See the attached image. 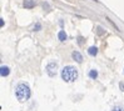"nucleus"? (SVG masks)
Instances as JSON below:
<instances>
[{
    "instance_id": "6e6552de",
    "label": "nucleus",
    "mask_w": 124,
    "mask_h": 111,
    "mask_svg": "<svg viewBox=\"0 0 124 111\" xmlns=\"http://www.w3.org/2000/svg\"><path fill=\"white\" fill-rule=\"evenodd\" d=\"M58 38H59V40L63 42V41L67 40L68 36H67V34H65V31H64V30H60V31H59V34H58Z\"/></svg>"
},
{
    "instance_id": "39448f33",
    "label": "nucleus",
    "mask_w": 124,
    "mask_h": 111,
    "mask_svg": "<svg viewBox=\"0 0 124 111\" xmlns=\"http://www.w3.org/2000/svg\"><path fill=\"white\" fill-rule=\"evenodd\" d=\"M34 6H35L34 0H24V8L25 9H33Z\"/></svg>"
},
{
    "instance_id": "7ed1b4c3",
    "label": "nucleus",
    "mask_w": 124,
    "mask_h": 111,
    "mask_svg": "<svg viewBox=\"0 0 124 111\" xmlns=\"http://www.w3.org/2000/svg\"><path fill=\"white\" fill-rule=\"evenodd\" d=\"M45 71H46V74H48L50 77H54L56 75V72H58V62L56 61H50L46 65Z\"/></svg>"
},
{
    "instance_id": "9b49d317",
    "label": "nucleus",
    "mask_w": 124,
    "mask_h": 111,
    "mask_svg": "<svg viewBox=\"0 0 124 111\" xmlns=\"http://www.w3.org/2000/svg\"><path fill=\"white\" fill-rule=\"evenodd\" d=\"M40 29H41V25L40 24H35L34 25V31H39Z\"/></svg>"
},
{
    "instance_id": "20e7f679",
    "label": "nucleus",
    "mask_w": 124,
    "mask_h": 111,
    "mask_svg": "<svg viewBox=\"0 0 124 111\" xmlns=\"http://www.w3.org/2000/svg\"><path fill=\"white\" fill-rule=\"evenodd\" d=\"M71 57L74 59L77 62H82V61H83V56H82V54H80L79 51H73Z\"/></svg>"
},
{
    "instance_id": "2eb2a0df",
    "label": "nucleus",
    "mask_w": 124,
    "mask_h": 111,
    "mask_svg": "<svg viewBox=\"0 0 124 111\" xmlns=\"http://www.w3.org/2000/svg\"><path fill=\"white\" fill-rule=\"evenodd\" d=\"M0 25L4 26V19H0Z\"/></svg>"
},
{
    "instance_id": "f03ea898",
    "label": "nucleus",
    "mask_w": 124,
    "mask_h": 111,
    "mask_svg": "<svg viewBox=\"0 0 124 111\" xmlns=\"http://www.w3.org/2000/svg\"><path fill=\"white\" fill-rule=\"evenodd\" d=\"M62 79L65 83H73L78 79V70L71 65L64 66L62 70Z\"/></svg>"
},
{
    "instance_id": "f8f14e48",
    "label": "nucleus",
    "mask_w": 124,
    "mask_h": 111,
    "mask_svg": "<svg viewBox=\"0 0 124 111\" xmlns=\"http://www.w3.org/2000/svg\"><path fill=\"white\" fill-rule=\"evenodd\" d=\"M97 33H98V35H103V34H104L103 29H101L100 26H98V31H97Z\"/></svg>"
},
{
    "instance_id": "0eeeda50",
    "label": "nucleus",
    "mask_w": 124,
    "mask_h": 111,
    "mask_svg": "<svg viewBox=\"0 0 124 111\" xmlns=\"http://www.w3.org/2000/svg\"><path fill=\"white\" fill-rule=\"evenodd\" d=\"M88 54H89L90 56H95V55L98 54V48H97V46H90V48L88 49Z\"/></svg>"
},
{
    "instance_id": "4468645a",
    "label": "nucleus",
    "mask_w": 124,
    "mask_h": 111,
    "mask_svg": "<svg viewBox=\"0 0 124 111\" xmlns=\"http://www.w3.org/2000/svg\"><path fill=\"white\" fill-rule=\"evenodd\" d=\"M119 86H120V89H122V91H124V84H123V83H120V85H119Z\"/></svg>"
},
{
    "instance_id": "ddd939ff",
    "label": "nucleus",
    "mask_w": 124,
    "mask_h": 111,
    "mask_svg": "<svg viewBox=\"0 0 124 111\" xmlns=\"http://www.w3.org/2000/svg\"><path fill=\"white\" fill-rule=\"evenodd\" d=\"M78 44H79V45H82V44H83V38H82V36H79V38H78Z\"/></svg>"
},
{
    "instance_id": "1a4fd4ad",
    "label": "nucleus",
    "mask_w": 124,
    "mask_h": 111,
    "mask_svg": "<svg viewBox=\"0 0 124 111\" xmlns=\"http://www.w3.org/2000/svg\"><path fill=\"white\" fill-rule=\"evenodd\" d=\"M89 77L93 79V80H95L98 77V71L97 70H90L89 71Z\"/></svg>"
},
{
    "instance_id": "423d86ee",
    "label": "nucleus",
    "mask_w": 124,
    "mask_h": 111,
    "mask_svg": "<svg viewBox=\"0 0 124 111\" xmlns=\"http://www.w3.org/2000/svg\"><path fill=\"white\" fill-rule=\"evenodd\" d=\"M0 74H1V76H3V77H5V76H8L9 74H10V69L8 68V66H5V65H3V66H1V71H0Z\"/></svg>"
},
{
    "instance_id": "9d476101",
    "label": "nucleus",
    "mask_w": 124,
    "mask_h": 111,
    "mask_svg": "<svg viewBox=\"0 0 124 111\" xmlns=\"http://www.w3.org/2000/svg\"><path fill=\"white\" fill-rule=\"evenodd\" d=\"M112 111H124V107H123L122 105H115Z\"/></svg>"
},
{
    "instance_id": "f257e3e1",
    "label": "nucleus",
    "mask_w": 124,
    "mask_h": 111,
    "mask_svg": "<svg viewBox=\"0 0 124 111\" xmlns=\"http://www.w3.org/2000/svg\"><path fill=\"white\" fill-rule=\"evenodd\" d=\"M15 95H16V99L19 101H21V102L29 100V97H30V95H31V91H30L29 85L25 84V83L19 84L16 86V89H15Z\"/></svg>"
}]
</instances>
